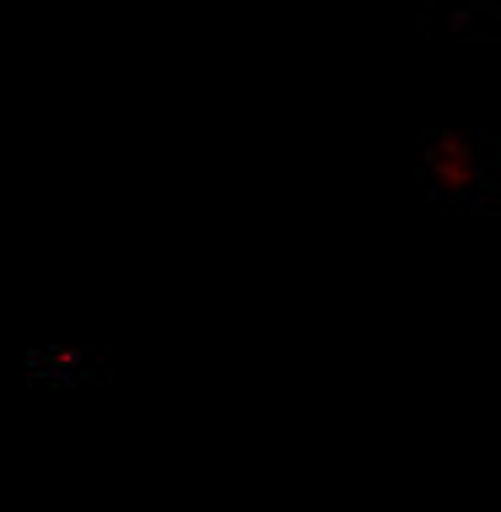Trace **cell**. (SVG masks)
Wrapping results in <instances>:
<instances>
[{"label": "cell", "instance_id": "obj_1", "mask_svg": "<svg viewBox=\"0 0 501 512\" xmlns=\"http://www.w3.org/2000/svg\"><path fill=\"white\" fill-rule=\"evenodd\" d=\"M426 189L448 205H480L491 195L496 178V151L485 135H464V130H437L426 135Z\"/></svg>", "mask_w": 501, "mask_h": 512}]
</instances>
